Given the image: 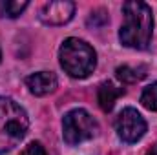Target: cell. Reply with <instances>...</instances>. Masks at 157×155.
Segmentation results:
<instances>
[{"instance_id":"cell-14","label":"cell","mask_w":157,"mask_h":155,"mask_svg":"<svg viewBox=\"0 0 157 155\" xmlns=\"http://www.w3.org/2000/svg\"><path fill=\"white\" fill-rule=\"evenodd\" d=\"M0 59H2V51H0Z\"/></svg>"},{"instance_id":"cell-1","label":"cell","mask_w":157,"mask_h":155,"mask_svg":"<svg viewBox=\"0 0 157 155\" xmlns=\"http://www.w3.org/2000/svg\"><path fill=\"white\" fill-rule=\"evenodd\" d=\"M122 26L119 29V40L132 49H146L154 35V13L144 2L132 0L122 6Z\"/></svg>"},{"instance_id":"cell-2","label":"cell","mask_w":157,"mask_h":155,"mask_svg":"<svg viewBox=\"0 0 157 155\" xmlns=\"http://www.w3.org/2000/svg\"><path fill=\"white\" fill-rule=\"evenodd\" d=\"M29 117L26 110L9 97H0V153L11 152L26 137Z\"/></svg>"},{"instance_id":"cell-12","label":"cell","mask_w":157,"mask_h":155,"mask_svg":"<svg viewBox=\"0 0 157 155\" xmlns=\"http://www.w3.org/2000/svg\"><path fill=\"white\" fill-rule=\"evenodd\" d=\"M20 155H48V153H46V150H44V146H42L40 142H29V144L22 150Z\"/></svg>"},{"instance_id":"cell-3","label":"cell","mask_w":157,"mask_h":155,"mask_svg":"<svg viewBox=\"0 0 157 155\" xmlns=\"http://www.w3.org/2000/svg\"><path fill=\"white\" fill-rule=\"evenodd\" d=\"M59 60L62 70L71 78H86L97 66V53L88 42L70 37L59 49Z\"/></svg>"},{"instance_id":"cell-4","label":"cell","mask_w":157,"mask_h":155,"mask_svg":"<svg viewBox=\"0 0 157 155\" xmlns=\"http://www.w3.org/2000/svg\"><path fill=\"white\" fill-rule=\"evenodd\" d=\"M99 131V124L86 110L75 108L62 119V137L70 146H77L93 139Z\"/></svg>"},{"instance_id":"cell-13","label":"cell","mask_w":157,"mask_h":155,"mask_svg":"<svg viewBox=\"0 0 157 155\" xmlns=\"http://www.w3.org/2000/svg\"><path fill=\"white\" fill-rule=\"evenodd\" d=\"M146 155H157V144H155V146H152V148L146 152Z\"/></svg>"},{"instance_id":"cell-11","label":"cell","mask_w":157,"mask_h":155,"mask_svg":"<svg viewBox=\"0 0 157 155\" xmlns=\"http://www.w3.org/2000/svg\"><path fill=\"white\" fill-rule=\"evenodd\" d=\"M141 104L150 110V112H157V82L146 86L141 93Z\"/></svg>"},{"instance_id":"cell-9","label":"cell","mask_w":157,"mask_h":155,"mask_svg":"<svg viewBox=\"0 0 157 155\" xmlns=\"http://www.w3.org/2000/svg\"><path fill=\"white\" fill-rule=\"evenodd\" d=\"M117 77L122 82H126V84H133V82H139L141 78L146 77V68L144 66H139V68H133V66H119Z\"/></svg>"},{"instance_id":"cell-6","label":"cell","mask_w":157,"mask_h":155,"mask_svg":"<svg viewBox=\"0 0 157 155\" xmlns=\"http://www.w3.org/2000/svg\"><path fill=\"white\" fill-rule=\"evenodd\" d=\"M75 15V4L70 0H57L48 2L40 7L39 18L46 26H62L68 24Z\"/></svg>"},{"instance_id":"cell-7","label":"cell","mask_w":157,"mask_h":155,"mask_svg":"<svg viewBox=\"0 0 157 155\" xmlns=\"http://www.w3.org/2000/svg\"><path fill=\"white\" fill-rule=\"evenodd\" d=\"M57 84H59V80L55 77V73H51V71H37V73H31L26 78L28 89L37 97H44L48 93H53L57 89Z\"/></svg>"},{"instance_id":"cell-5","label":"cell","mask_w":157,"mask_h":155,"mask_svg":"<svg viewBox=\"0 0 157 155\" xmlns=\"http://www.w3.org/2000/svg\"><path fill=\"white\" fill-rule=\"evenodd\" d=\"M115 131L121 141L133 144L144 137L146 120L135 108H124L115 119Z\"/></svg>"},{"instance_id":"cell-10","label":"cell","mask_w":157,"mask_h":155,"mask_svg":"<svg viewBox=\"0 0 157 155\" xmlns=\"http://www.w3.org/2000/svg\"><path fill=\"white\" fill-rule=\"evenodd\" d=\"M29 4L26 0L18 2V0H6V2H0V15L4 18H17L24 13V9L28 7Z\"/></svg>"},{"instance_id":"cell-8","label":"cell","mask_w":157,"mask_h":155,"mask_svg":"<svg viewBox=\"0 0 157 155\" xmlns=\"http://www.w3.org/2000/svg\"><path fill=\"white\" fill-rule=\"evenodd\" d=\"M121 95H124V89L115 86L113 82H102L99 86V91H97V100H99V106L102 112H112L113 106H115V100H117Z\"/></svg>"}]
</instances>
